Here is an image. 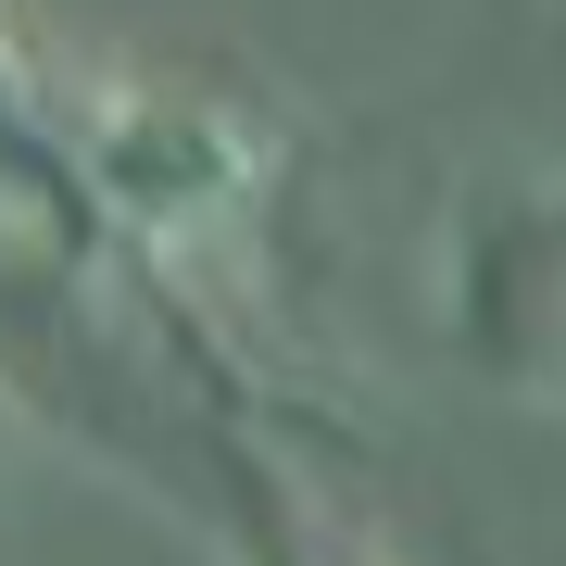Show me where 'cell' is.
<instances>
[{
  "mask_svg": "<svg viewBox=\"0 0 566 566\" xmlns=\"http://www.w3.org/2000/svg\"><path fill=\"white\" fill-rule=\"evenodd\" d=\"M63 114H76V177L102 214V252L139 277L240 252L264 189H277V126L214 76H102Z\"/></svg>",
  "mask_w": 566,
  "mask_h": 566,
  "instance_id": "cell-1",
  "label": "cell"
},
{
  "mask_svg": "<svg viewBox=\"0 0 566 566\" xmlns=\"http://www.w3.org/2000/svg\"><path fill=\"white\" fill-rule=\"evenodd\" d=\"M441 303H453V340L479 378L528 390V403H566V177L465 214Z\"/></svg>",
  "mask_w": 566,
  "mask_h": 566,
  "instance_id": "cell-2",
  "label": "cell"
},
{
  "mask_svg": "<svg viewBox=\"0 0 566 566\" xmlns=\"http://www.w3.org/2000/svg\"><path fill=\"white\" fill-rule=\"evenodd\" d=\"M76 88H51V63L25 51L13 0H0V240L51 252V264H114L102 252V214H88V177H76Z\"/></svg>",
  "mask_w": 566,
  "mask_h": 566,
  "instance_id": "cell-3",
  "label": "cell"
},
{
  "mask_svg": "<svg viewBox=\"0 0 566 566\" xmlns=\"http://www.w3.org/2000/svg\"><path fill=\"white\" fill-rule=\"evenodd\" d=\"M214 528H227V566H378L353 528H327L303 491L264 453H240V441L214 453Z\"/></svg>",
  "mask_w": 566,
  "mask_h": 566,
  "instance_id": "cell-4",
  "label": "cell"
}]
</instances>
